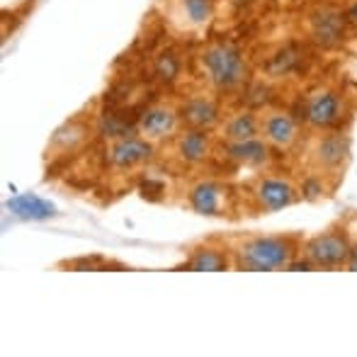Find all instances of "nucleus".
<instances>
[{
    "label": "nucleus",
    "mask_w": 357,
    "mask_h": 357,
    "mask_svg": "<svg viewBox=\"0 0 357 357\" xmlns=\"http://www.w3.org/2000/svg\"><path fill=\"white\" fill-rule=\"evenodd\" d=\"M301 151V165L306 170V183H301L304 199L311 197L316 190V197L321 192H333L343 180L345 168L353 155V139L345 129H328V132H311Z\"/></svg>",
    "instance_id": "nucleus-1"
},
{
    "label": "nucleus",
    "mask_w": 357,
    "mask_h": 357,
    "mask_svg": "<svg viewBox=\"0 0 357 357\" xmlns=\"http://www.w3.org/2000/svg\"><path fill=\"white\" fill-rule=\"evenodd\" d=\"M301 234H241L229 238L234 270L243 273L291 270L301 255Z\"/></svg>",
    "instance_id": "nucleus-2"
},
{
    "label": "nucleus",
    "mask_w": 357,
    "mask_h": 357,
    "mask_svg": "<svg viewBox=\"0 0 357 357\" xmlns=\"http://www.w3.org/2000/svg\"><path fill=\"white\" fill-rule=\"evenodd\" d=\"M304 199L301 183L282 173L260 170L238 185L241 216H268L289 209Z\"/></svg>",
    "instance_id": "nucleus-3"
},
{
    "label": "nucleus",
    "mask_w": 357,
    "mask_h": 357,
    "mask_svg": "<svg viewBox=\"0 0 357 357\" xmlns=\"http://www.w3.org/2000/svg\"><path fill=\"white\" fill-rule=\"evenodd\" d=\"M197 68L207 88L216 95H229L248 83L250 66L238 47L226 42L207 44L197 54Z\"/></svg>",
    "instance_id": "nucleus-4"
},
{
    "label": "nucleus",
    "mask_w": 357,
    "mask_h": 357,
    "mask_svg": "<svg viewBox=\"0 0 357 357\" xmlns=\"http://www.w3.org/2000/svg\"><path fill=\"white\" fill-rule=\"evenodd\" d=\"M350 250H353V229L345 221L326 226L314 236H304L301 255L294 268L304 270H348Z\"/></svg>",
    "instance_id": "nucleus-5"
},
{
    "label": "nucleus",
    "mask_w": 357,
    "mask_h": 357,
    "mask_svg": "<svg viewBox=\"0 0 357 357\" xmlns=\"http://www.w3.org/2000/svg\"><path fill=\"white\" fill-rule=\"evenodd\" d=\"M183 204L192 214L204 219H238V185L221 178H195L183 192Z\"/></svg>",
    "instance_id": "nucleus-6"
},
{
    "label": "nucleus",
    "mask_w": 357,
    "mask_h": 357,
    "mask_svg": "<svg viewBox=\"0 0 357 357\" xmlns=\"http://www.w3.org/2000/svg\"><path fill=\"white\" fill-rule=\"evenodd\" d=\"M350 117V105L343 90L333 85H319L309 90L301 102V122L309 132H328L343 129L345 119Z\"/></svg>",
    "instance_id": "nucleus-7"
},
{
    "label": "nucleus",
    "mask_w": 357,
    "mask_h": 357,
    "mask_svg": "<svg viewBox=\"0 0 357 357\" xmlns=\"http://www.w3.org/2000/svg\"><path fill=\"white\" fill-rule=\"evenodd\" d=\"M216 146H219V139H216L214 132L183 127L165 144V158L180 173H185V170L195 173V170L204 168L214 158Z\"/></svg>",
    "instance_id": "nucleus-8"
},
{
    "label": "nucleus",
    "mask_w": 357,
    "mask_h": 357,
    "mask_svg": "<svg viewBox=\"0 0 357 357\" xmlns=\"http://www.w3.org/2000/svg\"><path fill=\"white\" fill-rule=\"evenodd\" d=\"M158 146L146 142L137 129L105 142V168L112 175H137L155 160Z\"/></svg>",
    "instance_id": "nucleus-9"
},
{
    "label": "nucleus",
    "mask_w": 357,
    "mask_h": 357,
    "mask_svg": "<svg viewBox=\"0 0 357 357\" xmlns=\"http://www.w3.org/2000/svg\"><path fill=\"white\" fill-rule=\"evenodd\" d=\"M260 117V137L275 153H291L304 144V122L289 109L265 107L258 112Z\"/></svg>",
    "instance_id": "nucleus-10"
},
{
    "label": "nucleus",
    "mask_w": 357,
    "mask_h": 357,
    "mask_svg": "<svg viewBox=\"0 0 357 357\" xmlns=\"http://www.w3.org/2000/svg\"><path fill=\"white\" fill-rule=\"evenodd\" d=\"M139 134L151 142L153 146H165L175 134L183 129V117H180V107L170 100H158L151 102L142 109V114L137 117L134 124Z\"/></svg>",
    "instance_id": "nucleus-11"
},
{
    "label": "nucleus",
    "mask_w": 357,
    "mask_h": 357,
    "mask_svg": "<svg viewBox=\"0 0 357 357\" xmlns=\"http://www.w3.org/2000/svg\"><path fill=\"white\" fill-rule=\"evenodd\" d=\"M175 270H190V273H224L234 270V255H231L229 238H202L185 248L183 260Z\"/></svg>",
    "instance_id": "nucleus-12"
},
{
    "label": "nucleus",
    "mask_w": 357,
    "mask_h": 357,
    "mask_svg": "<svg viewBox=\"0 0 357 357\" xmlns=\"http://www.w3.org/2000/svg\"><path fill=\"white\" fill-rule=\"evenodd\" d=\"M273 153L275 151L265 144L263 137L248 139V142H234V144L219 142V146H216V155L226 165H231L236 170H245V173L268 170L273 165Z\"/></svg>",
    "instance_id": "nucleus-13"
},
{
    "label": "nucleus",
    "mask_w": 357,
    "mask_h": 357,
    "mask_svg": "<svg viewBox=\"0 0 357 357\" xmlns=\"http://www.w3.org/2000/svg\"><path fill=\"white\" fill-rule=\"evenodd\" d=\"M95 132V122L85 117H73L68 122H63L56 132L52 134L47 144V160H63L73 153H80L85 146L90 144Z\"/></svg>",
    "instance_id": "nucleus-14"
},
{
    "label": "nucleus",
    "mask_w": 357,
    "mask_h": 357,
    "mask_svg": "<svg viewBox=\"0 0 357 357\" xmlns=\"http://www.w3.org/2000/svg\"><path fill=\"white\" fill-rule=\"evenodd\" d=\"M178 107H180V117H183V127L216 134V129L224 122L221 105L212 93H192L183 102H178Z\"/></svg>",
    "instance_id": "nucleus-15"
},
{
    "label": "nucleus",
    "mask_w": 357,
    "mask_h": 357,
    "mask_svg": "<svg viewBox=\"0 0 357 357\" xmlns=\"http://www.w3.org/2000/svg\"><path fill=\"white\" fill-rule=\"evenodd\" d=\"M348 17L340 13L338 8H316L309 15V37L316 47L321 49H335L343 44L345 34H348Z\"/></svg>",
    "instance_id": "nucleus-16"
},
{
    "label": "nucleus",
    "mask_w": 357,
    "mask_h": 357,
    "mask_svg": "<svg viewBox=\"0 0 357 357\" xmlns=\"http://www.w3.org/2000/svg\"><path fill=\"white\" fill-rule=\"evenodd\" d=\"M260 137V117L253 109H236L231 114H224V122L216 129V139L226 144L248 142Z\"/></svg>",
    "instance_id": "nucleus-17"
},
{
    "label": "nucleus",
    "mask_w": 357,
    "mask_h": 357,
    "mask_svg": "<svg viewBox=\"0 0 357 357\" xmlns=\"http://www.w3.org/2000/svg\"><path fill=\"white\" fill-rule=\"evenodd\" d=\"M5 209L8 212H13L15 216H20V219L24 221H44V219H54V216H59V209L56 204L47 202V199H42L39 195H17V197L8 199L5 202Z\"/></svg>",
    "instance_id": "nucleus-18"
},
{
    "label": "nucleus",
    "mask_w": 357,
    "mask_h": 357,
    "mask_svg": "<svg viewBox=\"0 0 357 357\" xmlns=\"http://www.w3.org/2000/svg\"><path fill=\"white\" fill-rule=\"evenodd\" d=\"M56 270H73V273H102V270H132L129 265L119 263L114 258H107V255L100 253H90V255H75V258H66L59 260L54 265Z\"/></svg>",
    "instance_id": "nucleus-19"
},
{
    "label": "nucleus",
    "mask_w": 357,
    "mask_h": 357,
    "mask_svg": "<svg viewBox=\"0 0 357 357\" xmlns=\"http://www.w3.org/2000/svg\"><path fill=\"white\" fill-rule=\"evenodd\" d=\"M178 5V15L190 29H202L214 17V0H173Z\"/></svg>",
    "instance_id": "nucleus-20"
},
{
    "label": "nucleus",
    "mask_w": 357,
    "mask_h": 357,
    "mask_svg": "<svg viewBox=\"0 0 357 357\" xmlns=\"http://www.w3.org/2000/svg\"><path fill=\"white\" fill-rule=\"evenodd\" d=\"M153 71H155V78L158 80H163V83H173V80L180 75L178 54H173V52L158 54V56H155V63H153Z\"/></svg>",
    "instance_id": "nucleus-21"
},
{
    "label": "nucleus",
    "mask_w": 357,
    "mask_h": 357,
    "mask_svg": "<svg viewBox=\"0 0 357 357\" xmlns=\"http://www.w3.org/2000/svg\"><path fill=\"white\" fill-rule=\"evenodd\" d=\"M296 63V54L289 52V49H284L282 54H278V56H273V61L268 63V73L270 78H284L287 73L294 68Z\"/></svg>",
    "instance_id": "nucleus-22"
},
{
    "label": "nucleus",
    "mask_w": 357,
    "mask_h": 357,
    "mask_svg": "<svg viewBox=\"0 0 357 357\" xmlns=\"http://www.w3.org/2000/svg\"><path fill=\"white\" fill-rule=\"evenodd\" d=\"M345 17H348V27L357 32V0H350V5L345 8Z\"/></svg>",
    "instance_id": "nucleus-23"
},
{
    "label": "nucleus",
    "mask_w": 357,
    "mask_h": 357,
    "mask_svg": "<svg viewBox=\"0 0 357 357\" xmlns=\"http://www.w3.org/2000/svg\"><path fill=\"white\" fill-rule=\"evenodd\" d=\"M348 270L350 273H357V231H353V250H350Z\"/></svg>",
    "instance_id": "nucleus-24"
}]
</instances>
